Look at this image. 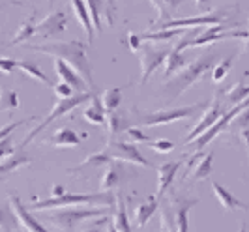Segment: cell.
Returning <instances> with one entry per match:
<instances>
[{"instance_id":"cell-1","label":"cell","mask_w":249,"mask_h":232,"mask_svg":"<svg viewBox=\"0 0 249 232\" xmlns=\"http://www.w3.org/2000/svg\"><path fill=\"white\" fill-rule=\"evenodd\" d=\"M34 53L49 54L53 58H58L64 64H68L75 73L79 75L88 90L94 88V75H92V64L88 60L85 45L79 39H70V41H53V43H39V45H26Z\"/></svg>"},{"instance_id":"cell-2","label":"cell","mask_w":249,"mask_h":232,"mask_svg":"<svg viewBox=\"0 0 249 232\" xmlns=\"http://www.w3.org/2000/svg\"><path fill=\"white\" fill-rule=\"evenodd\" d=\"M213 62H215V56H213L212 53H208V54H204L200 58H195L193 62H189L187 66L182 68V71H178L167 85L163 86V94L169 96V98H180L208 70H212Z\"/></svg>"},{"instance_id":"cell-3","label":"cell","mask_w":249,"mask_h":232,"mask_svg":"<svg viewBox=\"0 0 249 232\" xmlns=\"http://www.w3.org/2000/svg\"><path fill=\"white\" fill-rule=\"evenodd\" d=\"M114 196L109 191H100V193H83V195H75V193H64L62 196H51L45 200H34L30 202L32 212L39 210H53V208H70V206H90V204H98L101 208H111L114 204Z\"/></svg>"},{"instance_id":"cell-4","label":"cell","mask_w":249,"mask_h":232,"mask_svg":"<svg viewBox=\"0 0 249 232\" xmlns=\"http://www.w3.org/2000/svg\"><path fill=\"white\" fill-rule=\"evenodd\" d=\"M94 96H96V94H92V92H83V94H75V96H71V98H60L58 101H56L54 109L51 110L49 114L41 120V124H39L37 127H34L30 133L26 135L25 141H23V144H21V148H19V152H23V150L26 148V144H30V141H32V139H36V135L41 133V131H43L51 122H54L56 118H60V116L68 114V112H71V110L77 109L79 105H83L85 101H90Z\"/></svg>"},{"instance_id":"cell-5","label":"cell","mask_w":249,"mask_h":232,"mask_svg":"<svg viewBox=\"0 0 249 232\" xmlns=\"http://www.w3.org/2000/svg\"><path fill=\"white\" fill-rule=\"evenodd\" d=\"M107 208H88V206H75V208H66V210H58L53 212L49 215V221L53 225H56L60 231L70 232L75 229L79 223L92 217H105Z\"/></svg>"},{"instance_id":"cell-6","label":"cell","mask_w":249,"mask_h":232,"mask_svg":"<svg viewBox=\"0 0 249 232\" xmlns=\"http://www.w3.org/2000/svg\"><path fill=\"white\" fill-rule=\"evenodd\" d=\"M202 109V103H193L187 107H176V109H165L158 110V112H146L141 114L139 118V125L141 127H154V125H163V124H171L176 120H184L193 114H197Z\"/></svg>"},{"instance_id":"cell-7","label":"cell","mask_w":249,"mask_h":232,"mask_svg":"<svg viewBox=\"0 0 249 232\" xmlns=\"http://www.w3.org/2000/svg\"><path fill=\"white\" fill-rule=\"evenodd\" d=\"M227 25H217V26H208L204 34L197 36L195 39H184L176 45L178 51L184 49H191V47H204V45H212L215 41H223V39H232V37H248V32L246 30H227L225 32Z\"/></svg>"},{"instance_id":"cell-8","label":"cell","mask_w":249,"mask_h":232,"mask_svg":"<svg viewBox=\"0 0 249 232\" xmlns=\"http://www.w3.org/2000/svg\"><path fill=\"white\" fill-rule=\"evenodd\" d=\"M105 152L109 154V158L112 161H124V163H131V165H137V167H144V169H152V163L144 158L141 152H139L135 144L131 143H122L118 139L109 141Z\"/></svg>"},{"instance_id":"cell-9","label":"cell","mask_w":249,"mask_h":232,"mask_svg":"<svg viewBox=\"0 0 249 232\" xmlns=\"http://www.w3.org/2000/svg\"><path fill=\"white\" fill-rule=\"evenodd\" d=\"M248 105H249V99H246V101H242V103H238V105H234V107H232V109L229 110V112H225V114H221V118H219L217 122L213 124V125L210 127V129H206L204 133L199 135V137H197V139H195V141L191 143V144H193V150H195V152H200V150H202V148L206 146V144H210V143H212V141L215 139V137H217V135L223 133L225 127H227L229 124L232 122V120H234V118H236L238 114H240L242 110L246 109Z\"/></svg>"},{"instance_id":"cell-10","label":"cell","mask_w":249,"mask_h":232,"mask_svg":"<svg viewBox=\"0 0 249 232\" xmlns=\"http://www.w3.org/2000/svg\"><path fill=\"white\" fill-rule=\"evenodd\" d=\"M227 10H217V12H208L197 15V17H187V19H171L167 23L160 25V28H187V26H217L225 25L227 19Z\"/></svg>"},{"instance_id":"cell-11","label":"cell","mask_w":249,"mask_h":232,"mask_svg":"<svg viewBox=\"0 0 249 232\" xmlns=\"http://www.w3.org/2000/svg\"><path fill=\"white\" fill-rule=\"evenodd\" d=\"M221 114H223V112H221V99H219V96H215L212 103L208 105V109L204 110L202 118H200L199 122L191 127V131L184 137V143H186V144H191L199 135H202L206 129H210L213 124L221 118Z\"/></svg>"},{"instance_id":"cell-12","label":"cell","mask_w":249,"mask_h":232,"mask_svg":"<svg viewBox=\"0 0 249 232\" xmlns=\"http://www.w3.org/2000/svg\"><path fill=\"white\" fill-rule=\"evenodd\" d=\"M169 51H154L150 47H141L139 51V64H141V85L148 83V79L154 75L158 68H161Z\"/></svg>"},{"instance_id":"cell-13","label":"cell","mask_w":249,"mask_h":232,"mask_svg":"<svg viewBox=\"0 0 249 232\" xmlns=\"http://www.w3.org/2000/svg\"><path fill=\"white\" fill-rule=\"evenodd\" d=\"M8 204H10V210H12V214L15 215V219L17 223L25 229L26 232H49L39 221L30 214V210L21 202V198L15 195H10L8 198Z\"/></svg>"},{"instance_id":"cell-14","label":"cell","mask_w":249,"mask_h":232,"mask_svg":"<svg viewBox=\"0 0 249 232\" xmlns=\"http://www.w3.org/2000/svg\"><path fill=\"white\" fill-rule=\"evenodd\" d=\"M68 26V17L64 12H51L41 23L36 25V36L41 39H47V37H54L58 34H62Z\"/></svg>"},{"instance_id":"cell-15","label":"cell","mask_w":249,"mask_h":232,"mask_svg":"<svg viewBox=\"0 0 249 232\" xmlns=\"http://www.w3.org/2000/svg\"><path fill=\"white\" fill-rule=\"evenodd\" d=\"M171 206H173V212H175V219H176V227H178V232H189V210L199 204L197 198H184V196H171L169 198Z\"/></svg>"},{"instance_id":"cell-16","label":"cell","mask_w":249,"mask_h":232,"mask_svg":"<svg viewBox=\"0 0 249 232\" xmlns=\"http://www.w3.org/2000/svg\"><path fill=\"white\" fill-rule=\"evenodd\" d=\"M182 169V161H171V163H163L160 165L156 172H158V193L156 196L161 200V196L167 193V189L171 187V183L175 182L176 174Z\"/></svg>"},{"instance_id":"cell-17","label":"cell","mask_w":249,"mask_h":232,"mask_svg":"<svg viewBox=\"0 0 249 232\" xmlns=\"http://www.w3.org/2000/svg\"><path fill=\"white\" fill-rule=\"evenodd\" d=\"M54 71L56 75L60 77V81L66 83V85H70L73 90H77V94H83V92H90L88 90V86L85 85V81L79 77V75L75 73L73 70L68 66V64H64L62 60H58V58H54Z\"/></svg>"},{"instance_id":"cell-18","label":"cell","mask_w":249,"mask_h":232,"mask_svg":"<svg viewBox=\"0 0 249 232\" xmlns=\"http://www.w3.org/2000/svg\"><path fill=\"white\" fill-rule=\"evenodd\" d=\"M160 208V198L156 195H150L144 202H141L137 208H135V214H133V219H135V225L139 229L146 227V223L152 219V215L156 214V210Z\"/></svg>"},{"instance_id":"cell-19","label":"cell","mask_w":249,"mask_h":232,"mask_svg":"<svg viewBox=\"0 0 249 232\" xmlns=\"http://www.w3.org/2000/svg\"><path fill=\"white\" fill-rule=\"evenodd\" d=\"M212 193L227 212H234V210H248V206H244V204H242V202H240V200H238L236 196L232 195L229 189H225L221 183L212 182Z\"/></svg>"},{"instance_id":"cell-20","label":"cell","mask_w":249,"mask_h":232,"mask_svg":"<svg viewBox=\"0 0 249 232\" xmlns=\"http://www.w3.org/2000/svg\"><path fill=\"white\" fill-rule=\"evenodd\" d=\"M87 133L85 135H77L73 129H70V127H60L56 133L51 137V144L56 148H75L81 144V139H85Z\"/></svg>"},{"instance_id":"cell-21","label":"cell","mask_w":249,"mask_h":232,"mask_svg":"<svg viewBox=\"0 0 249 232\" xmlns=\"http://www.w3.org/2000/svg\"><path fill=\"white\" fill-rule=\"evenodd\" d=\"M71 6H73L77 21L81 23L85 34H87L88 43H92V39H94V25H92V17H90V12L87 8V2L85 0H71Z\"/></svg>"},{"instance_id":"cell-22","label":"cell","mask_w":249,"mask_h":232,"mask_svg":"<svg viewBox=\"0 0 249 232\" xmlns=\"http://www.w3.org/2000/svg\"><path fill=\"white\" fill-rule=\"evenodd\" d=\"M131 125H129V120L127 116L120 114V112H109L107 114V143L109 141H114L120 133L127 131Z\"/></svg>"},{"instance_id":"cell-23","label":"cell","mask_w":249,"mask_h":232,"mask_svg":"<svg viewBox=\"0 0 249 232\" xmlns=\"http://www.w3.org/2000/svg\"><path fill=\"white\" fill-rule=\"evenodd\" d=\"M25 165H30V158H28L26 154H23V152L13 154V156H10V158L2 159V161H0V180L6 178L8 174L15 172L17 169L25 167Z\"/></svg>"},{"instance_id":"cell-24","label":"cell","mask_w":249,"mask_h":232,"mask_svg":"<svg viewBox=\"0 0 249 232\" xmlns=\"http://www.w3.org/2000/svg\"><path fill=\"white\" fill-rule=\"evenodd\" d=\"M114 215H112V219H114V229L118 232H133L131 229V223H129V217H127V212H125V204H124V198L122 195H116V200H114Z\"/></svg>"},{"instance_id":"cell-25","label":"cell","mask_w":249,"mask_h":232,"mask_svg":"<svg viewBox=\"0 0 249 232\" xmlns=\"http://www.w3.org/2000/svg\"><path fill=\"white\" fill-rule=\"evenodd\" d=\"M180 53H182V51H178L176 47L173 51H169L167 58L163 62V75H165V79L175 77V75L186 66V58H184V54H180Z\"/></svg>"},{"instance_id":"cell-26","label":"cell","mask_w":249,"mask_h":232,"mask_svg":"<svg viewBox=\"0 0 249 232\" xmlns=\"http://www.w3.org/2000/svg\"><path fill=\"white\" fill-rule=\"evenodd\" d=\"M212 159H213V152L200 154V159L195 163V167L189 172V180L191 182H197V180L208 178V174L212 172Z\"/></svg>"},{"instance_id":"cell-27","label":"cell","mask_w":249,"mask_h":232,"mask_svg":"<svg viewBox=\"0 0 249 232\" xmlns=\"http://www.w3.org/2000/svg\"><path fill=\"white\" fill-rule=\"evenodd\" d=\"M120 176H122V169L118 165H107V169L103 171L100 180V191H109V189H114L118 182H120Z\"/></svg>"},{"instance_id":"cell-28","label":"cell","mask_w":249,"mask_h":232,"mask_svg":"<svg viewBox=\"0 0 249 232\" xmlns=\"http://www.w3.org/2000/svg\"><path fill=\"white\" fill-rule=\"evenodd\" d=\"M19 70L23 71V73H26L30 79H34V81H37V83H41V85L49 86V88H53V83H51V79L47 77V75L41 71V68L37 66V64H34V62L30 60H23L19 62Z\"/></svg>"},{"instance_id":"cell-29","label":"cell","mask_w":249,"mask_h":232,"mask_svg":"<svg viewBox=\"0 0 249 232\" xmlns=\"http://www.w3.org/2000/svg\"><path fill=\"white\" fill-rule=\"evenodd\" d=\"M90 101H92V105L83 110V116H85L87 122L101 125V124L105 122V109H103V105H101V99L98 98V96H94Z\"/></svg>"},{"instance_id":"cell-30","label":"cell","mask_w":249,"mask_h":232,"mask_svg":"<svg viewBox=\"0 0 249 232\" xmlns=\"http://www.w3.org/2000/svg\"><path fill=\"white\" fill-rule=\"evenodd\" d=\"M100 99L103 109L107 110V112H114V110L118 109V105L122 103V88H118V86L107 88V90H103Z\"/></svg>"},{"instance_id":"cell-31","label":"cell","mask_w":249,"mask_h":232,"mask_svg":"<svg viewBox=\"0 0 249 232\" xmlns=\"http://www.w3.org/2000/svg\"><path fill=\"white\" fill-rule=\"evenodd\" d=\"M32 19H34V15H30L28 19H25V21L21 23L19 30H17V32H15V36H13V39L8 43L10 47L19 45V43H25L26 39H30V37L36 36V25L32 23Z\"/></svg>"},{"instance_id":"cell-32","label":"cell","mask_w":249,"mask_h":232,"mask_svg":"<svg viewBox=\"0 0 249 232\" xmlns=\"http://www.w3.org/2000/svg\"><path fill=\"white\" fill-rule=\"evenodd\" d=\"M184 32V28H158L156 32H146V34H139L141 41H169L173 37L180 36Z\"/></svg>"},{"instance_id":"cell-33","label":"cell","mask_w":249,"mask_h":232,"mask_svg":"<svg viewBox=\"0 0 249 232\" xmlns=\"http://www.w3.org/2000/svg\"><path fill=\"white\" fill-rule=\"evenodd\" d=\"M160 232H178L175 212H173L171 202H167L161 210V215H160Z\"/></svg>"},{"instance_id":"cell-34","label":"cell","mask_w":249,"mask_h":232,"mask_svg":"<svg viewBox=\"0 0 249 232\" xmlns=\"http://www.w3.org/2000/svg\"><path fill=\"white\" fill-rule=\"evenodd\" d=\"M112 159L109 158V154L105 152V150H101V152H98V154H90V156H87V159L77 167V169H71V172L73 171H79V169H85V167H101V165H111Z\"/></svg>"},{"instance_id":"cell-35","label":"cell","mask_w":249,"mask_h":232,"mask_svg":"<svg viewBox=\"0 0 249 232\" xmlns=\"http://www.w3.org/2000/svg\"><path fill=\"white\" fill-rule=\"evenodd\" d=\"M225 94H227V99L231 101V105H238V103L249 99V85L246 86L242 83H234L232 88H229Z\"/></svg>"},{"instance_id":"cell-36","label":"cell","mask_w":249,"mask_h":232,"mask_svg":"<svg viewBox=\"0 0 249 232\" xmlns=\"http://www.w3.org/2000/svg\"><path fill=\"white\" fill-rule=\"evenodd\" d=\"M234 60H236V54L227 56V58H223V60L217 62V64L213 66L212 68V81L213 83H221V81H223L225 77H227V73H229V70L232 68Z\"/></svg>"},{"instance_id":"cell-37","label":"cell","mask_w":249,"mask_h":232,"mask_svg":"<svg viewBox=\"0 0 249 232\" xmlns=\"http://www.w3.org/2000/svg\"><path fill=\"white\" fill-rule=\"evenodd\" d=\"M19 107V96L13 90H2L0 92V112H12Z\"/></svg>"},{"instance_id":"cell-38","label":"cell","mask_w":249,"mask_h":232,"mask_svg":"<svg viewBox=\"0 0 249 232\" xmlns=\"http://www.w3.org/2000/svg\"><path fill=\"white\" fill-rule=\"evenodd\" d=\"M17 227H19V223L12 214V210L0 206V232H13L17 231Z\"/></svg>"},{"instance_id":"cell-39","label":"cell","mask_w":249,"mask_h":232,"mask_svg":"<svg viewBox=\"0 0 249 232\" xmlns=\"http://www.w3.org/2000/svg\"><path fill=\"white\" fill-rule=\"evenodd\" d=\"M87 2V8L92 17V25L96 26V30L101 32V0H85Z\"/></svg>"},{"instance_id":"cell-40","label":"cell","mask_w":249,"mask_h":232,"mask_svg":"<svg viewBox=\"0 0 249 232\" xmlns=\"http://www.w3.org/2000/svg\"><path fill=\"white\" fill-rule=\"evenodd\" d=\"M148 148H152V150L158 152V154H169V152L175 150V143H173V141H167V139H160V141L150 143Z\"/></svg>"},{"instance_id":"cell-41","label":"cell","mask_w":249,"mask_h":232,"mask_svg":"<svg viewBox=\"0 0 249 232\" xmlns=\"http://www.w3.org/2000/svg\"><path fill=\"white\" fill-rule=\"evenodd\" d=\"M34 118H36V116H30V118H25V120H17V122H12V124H8V125H4V127H0V141H2V139H6V137H10L13 129H17V127L25 125V124H28L30 120H34Z\"/></svg>"},{"instance_id":"cell-42","label":"cell","mask_w":249,"mask_h":232,"mask_svg":"<svg viewBox=\"0 0 249 232\" xmlns=\"http://www.w3.org/2000/svg\"><path fill=\"white\" fill-rule=\"evenodd\" d=\"M125 133H127V137L131 139V143H152L150 135H146L144 131H141L139 127H129Z\"/></svg>"},{"instance_id":"cell-43","label":"cell","mask_w":249,"mask_h":232,"mask_svg":"<svg viewBox=\"0 0 249 232\" xmlns=\"http://www.w3.org/2000/svg\"><path fill=\"white\" fill-rule=\"evenodd\" d=\"M13 152H15V148H13L12 137L2 139V141H0V161L6 158H10V156H13Z\"/></svg>"},{"instance_id":"cell-44","label":"cell","mask_w":249,"mask_h":232,"mask_svg":"<svg viewBox=\"0 0 249 232\" xmlns=\"http://www.w3.org/2000/svg\"><path fill=\"white\" fill-rule=\"evenodd\" d=\"M19 68V62L13 58H0V73L12 75Z\"/></svg>"},{"instance_id":"cell-45","label":"cell","mask_w":249,"mask_h":232,"mask_svg":"<svg viewBox=\"0 0 249 232\" xmlns=\"http://www.w3.org/2000/svg\"><path fill=\"white\" fill-rule=\"evenodd\" d=\"M53 92H54V96H56L58 99L60 98H71V86L62 83V81L53 86Z\"/></svg>"},{"instance_id":"cell-46","label":"cell","mask_w":249,"mask_h":232,"mask_svg":"<svg viewBox=\"0 0 249 232\" xmlns=\"http://www.w3.org/2000/svg\"><path fill=\"white\" fill-rule=\"evenodd\" d=\"M127 43H129V49L133 53H139L141 47H142V41H141V36L135 34V32H129L127 34Z\"/></svg>"},{"instance_id":"cell-47","label":"cell","mask_w":249,"mask_h":232,"mask_svg":"<svg viewBox=\"0 0 249 232\" xmlns=\"http://www.w3.org/2000/svg\"><path fill=\"white\" fill-rule=\"evenodd\" d=\"M152 2V6L158 10V13H160V23H163L165 19H167V15H169V12H167V8H165V4H163V0H150Z\"/></svg>"},{"instance_id":"cell-48","label":"cell","mask_w":249,"mask_h":232,"mask_svg":"<svg viewBox=\"0 0 249 232\" xmlns=\"http://www.w3.org/2000/svg\"><path fill=\"white\" fill-rule=\"evenodd\" d=\"M182 2H184V0H163V4H165V8H167V12H173V10L178 8Z\"/></svg>"},{"instance_id":"cell-49","label":"cell","mask_w":249,"mask_h":232,"mask_svg":"<svg viewBox=\"0 0 249 232\" xmlns=\"http://www.w3.org/2000/svg\"><path fill=\"white\" fill-rule=\"evenodd\" d=\"M107 219H109V217H103V219L100 221V223H96V225H92V227H90V229H87V231H83V232H101V225H105V223H107Z\"/></svg>"},{"instance_id":"cell-50","label":"cell","mask_w":249,"mask_h":232,"mask_svg":"<svg viewBox=\"0 0 249 232\" xmlns=\"http://www.w3.org/2000/svg\"><path fill=\"white\" fill-rule=\"evenodd\" d=\"M53 193H54V196H62L66 193V189H64L62 185H54L53 187Z\"/></svg>"},{"instance_id":"cell-51","label":"cell","mask_w":249,"mask_h":232,"mask_svg":"<svg viewBox=\"0 0 249 232\" xmlns=\"http://www.w3.org/2000/svg\"><path fill=\"white\" fill-rule=\"evenodd\" d=\"M105 232H118V231L114 229V225H107V227H105Z\"/></svg>"},{"instance_id":"cell-52","label":"cell","mask_w":249,"mask_h":232,"mask_svg":"<svg viewBox=\"0 0 249 232\" xmlns=\"http://www.w3.org/2000/svg\"><path fill=\"white\" fill-rule=\"evenodd\" d=\"M246 49H249V34H248V37H246Z\"/></svg>"},{"instance_id":"cell-53","label":"cell","mask_w":249,"mask_h":232,"mask_svg":"<svg viewBox=\"0 0 249 232\" xmlns=\"http://www.w3.org/2000/svg\"><path fill=\"white\" fill-rule=\"evenodd\" d=\"M238 232H246V227H244V225H242V227H240V229H238Z\"/></svg>"},{"instance_id":"cell-54","label":"cell","mask_w":249,"mask_h":232,"mask_svg":"<svg viewBox=\"0 0 249 232\" xmlns=\"http://www.w3.org/2000/svg\"><path fill=\"white\" fill-rule=\"evenodd\" d=\"M199 4H208V0H197Z\"/></svg>"},{"instance_id":"cell-55","label":"cell","mask_w":249,"mask_h":232,"mask_svg":"<svg viewBox=\"0 0 249 232\" xmlns=\"http://www.w3.org/2000/svg\"><path fill=\"white\" fill-rule=\"evenodd\" d=\"M47 2H49V8H53V2H54V0H47Z\"/></svg>"},{"instance_id":"cell-56","label":"cell","mask_w":249,"mask_h":232,"mask_svg":"<svg viewBox=\"0 0 249 232\" xmlns=\"http://www.w3.org/2000/svg\"><path fill=\"white\" fill-rule=\"evenodd\" d=\"M2 8H4V4H0V10H2Z\"/></svg>"}]
</instances>
